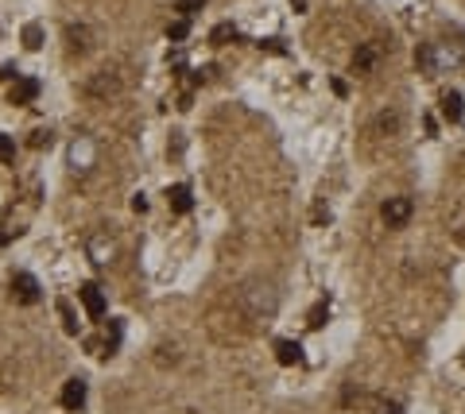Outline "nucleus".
Segmentation results:
<instances>
[{
  "instance_id": "1",
  "label": "nucleus",
  "mask_w": 465,
  "mask_h": 414,
  "mask_svg": "<svg viewBox=\"0 0 465 414\" xmlns=\"http://www.w3.org/2000/svg\"><path fill=\"white\" fill-rule=\"evenodd\" d=\"M415 62L426 78H438V74H446V70H454L462 62V50H454L450 43H426V47H419Z\"/></svg>"
},
{
  "instance_id": "2",
  "label": "nucleus",
  "mask_w": 465,
  "mask_h": 414,
  "mask_svg": "<svg viewBox=\"0 0 465 414\" xmlns=\"http://www.w3.org/2000/svg\"><path fill=\"white\" fill-rule=\"evenodd\" d=\"M380 213H384V221H388L392 228L407 225V221H411V197H388Z\"/></svg>"
},
{
  "instance_id": "3",
  "label": "nucleus",
  "mask_w": 465,
  "mask_h": 414,
  "mask_svg": "<svg viewBox=\"0 0 465 414\" xmlns=\"http://www.w3.org/2000/svg\"><path fill=\"white\" fill-rule=\"evenodd\" d=\"M78 298H82V306H86L89 317H105V290H101L97 283H86L78 290Z\"/></svg>"
},
{
  "instance_id": "4",
  "label": "nucleus",
  "mask_w": 465,
  "mask_h": 414,
  "mask_svg": "<svg viewBox=\"0 0 465 414\" xmlns=\"http://www.w3.org/2000/svg\"><path fill=\"white\" fill-rule=\"evenodd\" d=\"M62 406H66V411H82V406H86V379L74 375V379L62 384Z\"/></svg>"
},
{
  "instance_id": "5",
  "label": "nucleus",
  "mask_w": 465,
  "mask_h": 414,
  "mask_svg": "<svg viewBox=\"0 0 465 414\" xmlns=\"http://www.w3.org/2000/svg\"><path fill=\"white\" fill-rule=\"evenodd\" d=\"M12 295L20 298L23 306H31V302H39V283L28 275V271H20V275L12 279Z\"/></svg>"
},
{
  "instance_id": "6",
  "label": "nucleus",
  "mask_w": 465,
  "mask_h": 414,
  "mask_svg": "<svg viewBox=\"0 0 465 414\" xmlns=\"http://www.w3.org/2000/svg\"><path fill=\"white\" fill-rule=\"evenodd\" d=\"M35 97H39V81L35 78H16V86H12V93H8L12 105H31Z\"/></svg>"
},
{
  "instance_id": "7",
  "label": "nucleus",
  "mask_w": 465,
  "mask_h": 414,
  "mask_svg": "<svg viewBox=\"0 0 465 414\" xmlns=\"http://www.w3.org/2000/svg\"><path fill=\"white\" fill-rule=\"evenodd\" d=\"M167 201H171L175 213H190V209H194V194H190V186H182V182L167 190Z\"/></svg>"
},
{
  "instance_id": "8",
  "label": "nucleus",
  "mask_w": 465,
  "mask_h": 414,
  "mask_svg": "<svg viewBox=\"0 0 465 414\" xmlns=\"http://www.w3.org/2000/svg\"><path fill=\"white\" fill-rule=\"evenodd\" d=\"M113 252H117V248H113V240H105V237H93V240H89V259H93L97 267L109 264Z\"/></svg>"
},
{
  "instance_id": "9",
  "label": "nucleus",
  "mask_w": 465,
  "mask_h": 414,
  "mask_svg": "<svg viewBox=\"0 0 465 414\" xmlns=\"http://www.w3.org/2000/svg\"><path fill=\"white\" fill-rule=\"evenodd\" d=\"M276 360L279 364H303V345L298 341H276Z\"/></svg>"
},
{
  "instance_id": "10",
  "label": "nucleus",
  "mask_w": 465,
  "mask_h": 414,
  "mask_svg": "<svg viewBox=\"0 0 465 414\" xmlns=\"http://www.w3.org/2000/svg\"><path fill=\"white\" fill-rule=\"evenodd\" d=\"M442 117L450 120V124H457V120L465 117V101H462V93H446V97H442Z\"/></svg>"
},
{
  "instance_id": "11",
  "label": "nucleus",
  "mask_w": 465,
  "mask_h": 414,
  "mask_svg": "<svg viewBox=\"0 0 465 414\" xmlns=\"http://www.w3.org/2000/svg\"><path fill=\"white\" fill-rule=\"evenodd\" d=\"M93 159V144L89 139H74V148H70V163H74V170H78V163H89Z\"/></svg>"
},
{
  "instance_id": "12",
  "label": "nucleus",
  "mask_w": 465,
  "mask_h": 414,
  "mask_svg": "<svg viewBox=\"0 0 465 414\" xmlns=\"http://www.w3.org/2000/svg\"><path fill=\"white\" fill-rule=\"evenodd\" d=\"M23 47H28V50L43 47V28H39V23H28V28H23Z\"/></svg>"
},
{
  "instance_id": "13",
  "label": "nucleus",
  "mask_w": 465,
  "mask_h": 414,
  "mask_svg": "<svg viewBox=\"0 0 465 414\" xmlns=\"http://www.w3.org/2000/svg\"><path fill=\"white\" fill-rule=\"evenodd\" d=\"M209 39L218 43V47H225L229 39H237V28H233V23H218V28H213V35H209Z\"/></svg>"
},
{
  "instance_id": "14",
  "label": "nucleus",
  "mask_w": 465,
  "mask_h": 414,
  "mask_svg": "<svg viewBox=\"0 0 465 414\" xmlns=\"http://www.w3.org/2000/svg\"><path fill=\"white\" fill-rule=\"evenodd\" d=\"M326 317H330V306H326V302H318L314 310H310L307 326H310V329H322V326H326Z\"/></svg>"
},
{
  "instance_id": "15",
  "label": "nucleus",
  "mask_w": 465,
  "mask_h": 414,
  "mask_svg": "<svg viewBox=\"0 0 465 414\" xmlns=\"http://www.w3.org/2000/svg\"><path fill=\"white\" fill-rule=\"evenodd\" d=\"M372 62H377V50H372V47H361V50H357V59H353V66H357V70H372Z\"/></svg>"
},
{
  "instance_id": "16",
  "label": "nucleus",
  "mask_w": 465,
  "mask_h": 414,
  "mask_svg": "<svg viewBox=\"0 0 465 414\" xmlns=\"http://www.w3.org/2000/svg\"><path fill=\"white\" fill-rule=\"evenodd\" d=\"M175 8L182 12V20H190L194 12H202V8H206V0H175Z\"/></svg>"
},
{
  "instance_id": "17",
  "label": "nucleus",
  "mask_w": 465,
  "mask_h": 414,
  "mask_svg": "<svg viewBox=\"0 0 465 414\" xmlns=\"http://www.w3.org/2000/svg\"><path fill=\"white\" fill-rule=\"evenodd\" d=\"M187 35H190V23H187V20H175V23L167 28V39H171V43H182Z\"/></svg>"
},
{
  "instance_id": "18",
  "label": "nucleus",
  "mask_w": 465,
  "mask_h": 414,
  "mask_svg": "<svg viewBox=\"0 0 465 414\" xmlns=\"http://www.w3.org/2000/svg\"><path fill=\"white\" fill-rule=\"evenodd\" d=\"M12 159H16V139L0 132V163H12Z\"/></svg>"
},
{
  "instance_id": "19",
  "label": "nucleus",
  "mask_w": 465,
  "mask_h": 414,
  "mask_svg": "<svg viewBox=\"0 0 465 414\" xmlns=\"http://www.w3.org/2000/svg\"><path fill=\"white\" fill-rule=\"evenodd\" d=\"M59 314H62V326H66V333H78V322H74V310H70V302H59Z\"/></svg>"
},
{
  "instance_id": "20",
  "label": "nucleus",
  "mask_w": 465,
  "mask_h": 414,
  "mask_svg": "<svg viewBox=\"0 0 465 414\" xmlns=\"http://www.w3.org/2000/svg\"><path fill=\"white\" fill-rule=\"evenodd\" d=\"M43 144H50V132H47V128L31 132V148H43Z\"/></svg>"
},
{
  "instance_id": "21",
  "label": "nucleus",
  "mask_w": 465,
  "mask_h": 414,
  "mask_svg": "<svg viewBox=\"0 0 465 414\" xmlns=\"http://www.w3.org/2000/svg\"><path fill=\"white\" fill-rule=\"evenodd\" d=\"M260 47H267V50H272V55H283V39H264V43H260Z\"/></svg>"
},
{
  "instance_id": "22",
  "label": "nucleus",
  "mask_w": 465,
  "mask_h": 414,
  "mask_svg": "<svg viewBox=\"0 0 465 414\" xmlns=\"http://www.w3.org/2000/svg\"><path fill=\"white\" fill-rule=\"evenodd\" d=\"M132 209H136V213H144V209H148V197L136 194V197H132Z\"/></svg>"
},
{
  "instance_id": "23",
  "label": "nucleus",
  "mask_w": 465,
  "mask_h": 414,
  "mask_svg": "<svg viewBox=\"0 0 465 414\" xmlns=\"http://www.w3.org/2000/svg\"><path fill=\"white\" fill-rule=\"evenodd\" d=\"M380 414H404V411H399L396 403H388V406H384V411H380Z\"/></svg>"
}]
</instances>
